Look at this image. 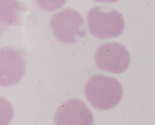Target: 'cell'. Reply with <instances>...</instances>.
<instances>
[{
    "label": "cell",
    "instance_id": "cell-1",
    "mask_svg": "<svg viewBox=\"0 0 155 125\" xmlns=\"http://www.w3.org/2000/svg\"><path fill=\"white\" fill-rule=\"evenodd\" d=\"M85 95L92 107L98 110L113 109L123 96V88L118 80L104 74L90 77L85 85Z\"/></svg>",
    "mask_w": 155,
    "mask_h": 125
},
{
    "label": "cell",
    "instance_id": "cell-2",
    "mask_svg": "<svg viewBox=\"0 0 155 125\" xmlns=\"http://www.w3.org/2000/svg\"><path fill=\"white\" fill-rule=\"evenodd\" d=\"M87 22L90 33L99 39L119 36L125 26L123 16L110 6L92 7L87 14Z\"/></svg>",
    "mask_w": 155,
    "mask_h": 125
},
{
    "label": "cell",
    "instance_id": "cell-3",
    "mask_svg": "<svg viewBox=\"0 0 155 125\" xmlns=\"http://www.w3.org/2000/svg\"><path fill=\"white\" fill-rule=\"evenodd\" d=\"M51 28L58 41L74 44L86 36V25L83 17L74 8H64L51 18Z\"/></svg>",
    "mask_w": 155,
    "mask_h": 125
},
{
    "label": "cell",
    "instance_id": "cell-4",
    "mask_svg": "<svg viewBox=\"0 0 155 125\" xmlns=\"http://www.w3.org/2000/svg\"><path fill=\"white\" fill-rule=\"evenodd\" d=\"M94 60L97 67L107 72L122 74L130 62L129 52L119 42H107L96 50Z\"/></svg>",
    "mask_w": 155,
    "mask_h": 125
},
{
    "label": "cell",
    "instance_id": "cell-5",
    "mask_svg": "<svg viewBox=\"0 0 155 125\" xmlns=\"http://www.w3.org/2000/svg\"><path fill=\"white\" fill-rule=\"evenodd\" d=\"M55 125H93V114L80 99H69L58 107Z\"/></svg>",
    "mask_w": 155,
    "mask_h": 125
},
{
    "label": "cell",
    "instance_id": "cell-6",
    "mask_svg": "<svg viewBox=\"0 0 155 125\" xmlns=\"http://www.w3.org/2000/svg\"><path fill=\"white\" fill-rule=\"evenodd\" d=\"M26 71L24 57L18 50L1 49L0 53V83L2 86H12L23 77Z\"/></svg>",
    "mask_w": 155,
    "mask_h": 125
}]
</instances>
